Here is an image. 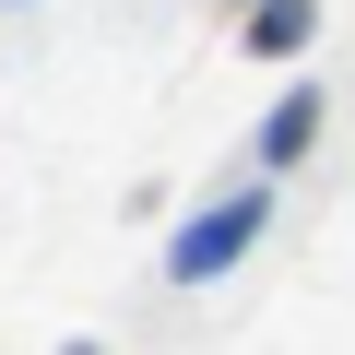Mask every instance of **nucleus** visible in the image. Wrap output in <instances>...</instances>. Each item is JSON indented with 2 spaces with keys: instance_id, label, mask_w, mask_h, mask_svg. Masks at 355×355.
<instances>
[{
  "instance_id": "nucleus-1",
  "label": "nucleus",
  "mask_w": 355,
  "mask_h": 355,
  "mask_svg": "<svg viewBox=\"0 0 355 355\" xmlns=\"http://www.w3.org/2000/svg\"><path fill=\"white\" fill-rule=\"evenodd\" d=\"M261 225H272V190H237L225 214H202V225H178V261H166V272H178V284H214V272H225V261H237V249H249Z\"/></svg>"
},
{
  "instance_id": "nucleus-2",
  "label": "nucleus",
  "mask_w": 355,
  "mask_h": 355,
  "mask_svg": "<svg viewBox=\"0 0 355 355\" xmlns=\"http://www.w3.org/2000/svg\"><path fill=\"white\" fill-rule=\"evenodd\" d=\"M249 48H261V60L308 48V0H261V12H249Z\"/></svg>"
},
{
  "instance_id": "nucleus-3",
  "label": "nucleus",
  "mask_w": 355,
  "mask_h": 355,
  "mask_svg": "<svg viewBox=\"0 0 355 355\" xmlns=\"http://www.w3.org/2000/svg\"><path fill=\"white\" fill-rule=\"evenodd\" d=\"M308 130H320V107H308V95H284V107H272V130H261V166H296V154H308Z\"/></svg>"
},
{
  "instance_id": "nucleus-4",
  "label": "nucleus",
  "mask_w": 355,
  "mask_h": 355,
  "mask_svg": "<svg viewBox=\"0 0 355 355\" xmlns=\"http://www.w3.org/2000/svg\"><path fill=\"white\" fill-rule=\"evenodd\" d=\"M71 355H83V343H71Z\"/></svg>"
}]
</instances>
